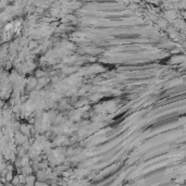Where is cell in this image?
Returning <instances> with one entry per match:
<instances>
[{
  "label": "cell",
  "mask_w": 186,
  "mask_h": 186,
  "mask_svg": "<svg viewBox=\"0 0 186 186\" xmlns=\"http://www.w3.org/2000/svg\"><path fill=\"white\" fill-rule=\"evenodd\" d=\"M0 184H1V181H0Z\"/></svg>",
  "instance_id": "obj_1"
}]
</instances>
